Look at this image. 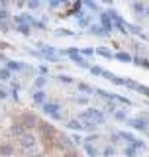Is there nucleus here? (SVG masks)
I'll list each match as a JSON object with an SVG mask.
<instances>
[{"label": "nucleus", "mask_w": 149, "mask_h": 157, "mask_svg": "<svg viewBox=\"0 0 149 157\" xmlns=\"http://www.w3.org/2000/svg\"><path fill=\"white\" fill-rule=\"evenodd\" d=\"M116 137H120V140H124V141H126L128 145L136 141V137H133V136L130 134V132H120V134H116Z\"/></svg>", "instance_id": "ddd939ff"}, {"label": "nucleus", "mask_w": 149, "mask_h": 157, "mask_svg": "<svg viewBox=\"0 0 149 157\" xmlns=\"http://www.w3.org/2000/svg\"><path fill=\"white\" fill-rule=\"evenodd\" d=\"M147 118H149V116H147Z\"/></svg>", "instance_id": "49530a36"}, {"label": "nucleus", "mask_w": 149, "mask_h": 157, "mask_svg": "<svg viewBox=\"0 0 149 157\" xmlns=\"http://www.w3.org/2000/svg\"><path fill=\"white\" fill-rule=\"evenodd\" d=\"M116 59H118V61H126V63H132L133 61V57L128 51H118L116 53Z\"/></svg>", "instance_id": "2eb2a0df"}, {"label": "nucleus", "mask_w": 149, "mask_h": 157, "mask_svg": "<svg viewBox=\"0 0 149 157\" xmlns=\"http://www.w3.org/2000/svg\"><path fill=\"white\" fill-rule=\"evenodd\" d=\"M133 12H136V14H143V12H145V6H143L141 2H136V4H133Z\"/></svg>", "instance_id": "c756f323"}, {"label": "nucleus", "mask_w": 149, "mask_h": 157, "mask_svg": "<svg viewBox=\"0 0 149 157\" xmlns=\"http://www.w3.org/2000/svg\"><path fill=\"white\" fill-rule=\"evenodd\" d=\"M130 126L133 128V130H141V132H145L147 130V116L145 118H132L130 120Z\"/></svg>", "instance_id": "0eeeda50"}, {"label": "nucleus", "mask_w": 149, "mask_h": 157, "mask_svg": "<svg viewBox=\"0 0 149 157\" xmlns=\"http://www.w3.org/2000/svg\"><path fill=\"white\" fill-rule=\"evenodd\" d=\"M78 120H81V122H92L94 126H102L104 122H106V116H104L100 110L88 108V110H84V112L78 114Z\"/></svg>", "instance_id": "f257e3e1"}, {"label": "nucleus", "mask_w": 149, "mask_h": 157, "mask_svg": "<svg viewBox=\"0 0 149 157\" xmlns=\"http://www.w3.org/2000/svg\"><path fill=\"white\" fill-rule=\"evenodd\" d=\"M114 118H116L118 122H126L128 112H126V110H116V112H114Z\"/></svg>", "instance_id": "393cba45"}, {"label": "nucleus", "mask_w": 149, "mask_h": 157, "mask_svg": "<svg viewBox=\"0 0 149 157\" xmlns=\"http://www.w3.org/2000/svg\"><path fill=\"white\" fill-rule=\"evenodd\" d=\"M6 69H10V71H22L24 65L20 61H6Z\"/></svg>", "instance_id": "f3484780"}, {"label": "nucleus", "mask_w": 149, "mask_h": 157, "mask_svg": "<svg viewBox=\"0 0 149 157\" xmlns=\"http://www.w3.org/2000/svg\"><path fill=\"white\" fill-rule=\"evenodd\" d=\"M100 22H102V28H104V32H106V33H112L114 32V24H112L110 16H108L106 12L100 14Z\"/></svg>", "instance_id": "6e6552de"}, {"label": "nucleus", "mask_w": 149, "mask_h": 157, "mask_svg": "<svg viewBox=\"0 0 149 157\" xmlns=\"http://www.w3.org/2000/svg\"><path fill=\"white\" fill-rule=\"evenodd\" d=\"M147 14H149V8H147Z\"/></svg>", "instance_id": "c03bdc74"}, {"label": "nucleus", "mask_w": 149, "mask_h": 157, "mask_svg": "<svg viewBox=\"0 0 149 157\" xmlns=\"http://www.w3.org/2000/svg\"><path fill=\"white\" fill-rule=\"evenodd\" d=\"M4 47H8V45H6V43H0V49H4Z\"/></svg>", "instance_id": "79ce46f5"}, {"label": "nucleus", "mask_w": 149, "mask_h": 157, "mask_svg": "<svg viewBox=\"0 0 149 157\" xmlns=\"http://www.w3.org/2000/svg\"><path fill=\"white\" fill-rule=\"evenodd\" d=\"M22 124L28 130V128H32L33 124H37V120H36V116H33V114H24L22 116Z\"/></svg>", "instance_id": "1a4fd4ad"}, {"label": "nucleus", "mask_w": 149, "mask_h": 157, "mask_svg": "<svg viewBox=\"0 0 149 157\" xmlns=\"http://www.w3.org/2000/svg\"><path fill=\"white\" fill-rule=\"evenodd\" d=\"M8 16H10V14H8V10H6V8H0V22H6Z\"/></svg>", "instance_id": "2f4dec72"}, {"label": "nucleus", "mask_w": 149, "mask_h": 157, "mask_svg": "<svg viewBox=\"0 0 149 157\" xmlns=\"http://www.w3.org/2000/svg\"><path fill=\"white\" fill-rule=\"evenodd\" d=\"M147 136H149V132H147Z\"/></svg>", "instance_id": "a18cd8bd"}, {"label": "nucleus", "mask_w": 149, "mask_h": 157, "mask_svg": "<svg viewBox=\"0 0 149 157\" xmlns=\"http://www.w3.org/2000/svg\"><path fill=\"white\" fill-rule=\"evenodd\" d=\"M84 149H86V153L90 155V157H96V155H98V149L90 144V141H86V144H84Z\"/></svg>", "instance_id": "aec40b11"}, {"label": "nucleus", "mask_w": 149, "mask_h": 157, "mask_svg": "<svg viewBox=\"0 0 149 157\" xmlns=\"http://www.w3.org/2000/svg\"><path fill=\"white\" fill-rule=\"evenodd\" d=\"M10 77H12V71L6 67H2L0 69V81H10Z\"/></svg>", "instance_id": "b1692460"}, {"label": "nucleus", "mask_w": 149, "mask_h": 157, "mask_svg": "<svg viewBox=\"0 0 149 157\" xmlns=\"http://www.w3.org/2000/svg\"><path fill=\"white\" fill-rule=\"evenodd\" d=\"M88 29H90V33H92V36H98V37L108 36V33L104 32V28H102V26H98V24H92V26H88Z\"/></svg>", "instance_id": "9d476101"}, {"label": "nucleus", "mask_w": 149, "mask_h": 157, "mask_svg": "<svg viewBox=\"0 0 149 157\" xmlns=\"http://www.w3.org/2000/svg\"><path fill=\"white\" fill-rule=\"evenodd\" d=\"M102 77L108 78V81H114V77H116V75H114V73H110V71H102Z\"/></svg>", "instance_id": "f704fd0d"}, {"label": "nucleus", "mask_w": 149, "mask_h": 157, "mask_svg": "<svg viewBox=\"0 0 149 157\" xmlns=\"http://www.w3.org/2000/svg\"><path fill=\"white\" fill-rule=\"evenodd\" d=\"M78 92H84V94H94V88L84 85V82H78Z\"/></svg>", "instance_id": "4be33fe9"}, {"label": "nucleus", "mask_w": 149, "mask_h": 157, "mask_svg": "<svg viewBox=\"0 0 149 157\" xmlns=\"http://www.w3.org/2000/svg\"><path fill=\"white\" fill-rule=\"evenodd\" d=\"M124 86H128V88H132V90H137V92H141V94L149 96V86H145V85H139V82L132 81V78H126V85H124Z\"/></svg>", "instance_id": "39448f33"}, {"label": "nucleus", "mask_w": 149, "mask_h": 157, "mask_svg": "<svg viewBox=\"0 0 149 157\" xmlns=\"http://www.w3.org/2000/svg\"><path fill=\"white\" fill-rule=\"evenodd\" d=\"M16 32H20L22 36H29V33H32V26H29L28 22H24V24H18V26H16Z\"/></svg>", "instance_id": "9b49d317"}, {"label": "nucleus", "mask_w": 149, "mask_h": 157, "mask_svg": "<svg viewBox=\"0 0 149 157\" xmlns=\"http://www.w3.org/2000/svg\"><path fill=\"white\" fill-rule=\"evenodd\" d=\"M36 145H37V137L32 134V132H24L22 136H20V147H22L24 151H32V149H36Z\"/></svg>", "instance_id": "f03ea898"}, {"label": "nucleus", "mask_w": 149, "mask_h": 157, "mask_svg": "<svg viewBox=\"0 0 149 157\" xmlns=\"http://www.w3.org/2000/svg\"><path fill=\"white\" fill-rule=\"evenodd\" d=\"M102 2H110V0H102Z\"/></svg>", "instance_id": "37998d69"}, {"label": "nucleus", "mask_w": 149, "mask_h": 157, "mask_svg": "<svg viewBox=\"0 0 149 157\" xmlns=\"http://www.w3.org/2000/svg\"><path fill=\"white\" fill-rule=\"evenodd\" d=\"M82 4H84L88 10H94V12H98V10H100V8H98V4L94 2V0H82Z\"/></svg>", "instance_id": "a878e982"}, {"label": "nucleus", "mask_w": 149, "mask_h": 157, "mask_svg": "<svg viewBox=\"0 0 149 157\" xmlns=\"http://www.w3.org/2000/svg\"><path fill=\"white\" fill-rule=\"evenodd\" d=\"M39 47H41L39 49V55L43 59H47V61H57V53L51 45H39Z\"/></svg>", "instance_id": "423d86ee"}, {"label": "nucleus", "mask_w": 149, "mask_h": 157, "mask_svg": "<svg viewBox=\"0 0 149 157\" xmlns=\"http://www.w3.org/2000/svg\"><path fill=\"white\" fill-rule=\"evenodd\" d=\"M104 155H106V157H112L114 155V147H106V149H104Z\"/></svg>", "instance_id": "c9c22d12"}, {"label": "nucleus", "mask_w": 149, "mask_h": 157, "mask_svg": "<svg viewBox=\"0 0 149 157\" xmlns=\"http://www.w3.org/2000/svg\"><path fill=\"white\" fill-rule=\"evenodd\" d=\"M33 102H36V104H45V92L43 90H36L33 92Z\"/></svg>", "instance_id": "4468645a"}, {"label": "nucleus", "mask_w": 149, "mask_h": 157, "mask_svg": "<svg viewBox=\"0 0 149 157\" xmlns=\"http://www.w3.org/2000/svg\"><path fill=\"white\" fill-rule=\"evenodd\" d=\"M45 82H47V78L43 77V75H41V77H37V81H36V88H37V90H41V88L45 86Z\"/></svg>", "instance_id": "cd10ccee"}, {"label": "nucleus", "mask_w": 149, "mask_h": 157, "mask_svg": "<svg viewBox=\"0 0 149 157\" xmlns=\"http://www.w3.org/2000/svg\"><path fill=\"white\" fill-rule=\"evenodd\" d=\"M88 71H90L92 75H96V77H102V71H104V69H102V67H96V65H92V67H88Z\"/></svg>", "instance_id": "c85d7f7f"}, {"label": "nucleus", "mask_w": 149, "mask_h": 157, "mask_svg": "<svg viewBox=\"0 0 149 157\" xmlns=\"http://www.w3.org/2000/svg\"><path fill=\"white\" fill-rule=\"evenodd\" d=\"M137 151H139V149H137V147H133V145L130 144V145H126L124 153H126V157H136V155H137Z\"/></svg>", "instance_id": "412c9836"}, {"label": "nucleus", "mask_w": 149, "mask_h": 157, "mask_svg": "<svg viewBox=\"0 0 149 157\" xmlns=\"http://www.w3.org/2000/svg\"><path fill=\"white\" fill-rule=\"evenodd\" d=\"M59 81L65 82V85H69V82H73V78L69 77V75H59Z\"/></svg>", "instance_id": "72a5a7b5"}, {"label": "nucleus", "mask_w": 149, "mask_h": 157, "mask_svg": "<svg viewBox=\"0 0 149 157\" xmlns=\"http://www.w3.org/2000/svg\"><path fill=\"white\" fill-rule=\"evenodd\" d=\"M65 55H69V57H71L73 59V61L74 63H77V65L78 67H84V69H88V67H90V65H88V61H86V59H84L82 55H81V53H78V49H67V51H65Z\"/></svg>", "instance_id": "20e7f679"}, {"label": "nucleus", "mask_w": 149, "mask_h": 157, "mask_svg": "<svg viewBox=\"0 0 149 157\" xmlns=\"http://www.w3.org/2000/svg\"><path fill=\"white\" fill-rule=\"evenodd\" d=\"M77 102H78V104H86V98L81 96V98H77Z\"/></svg>", "instance_id": "a19ab883"}, {"label": "nucleus", "mask_w": 149, "mask_h": 157, "mask_svg": "<svg viewBox=\"0 0 149 157\" xmlns=\"http://www.w3.org/2000/svg\"><path fill=\"white\" fill-rule=\"evenodd\" d=\"M78 53H81L82 57H90V55H94V49H81Z\"/></svg>", "instance_id": "473e14b6"}, {"label": "nucleus", "mask_w": 149, "mask_h": 157, "mask_svg": "<svg viewBox=\"0 0 149 157\" xmlns=\"http://www.w3.org/2000/svg\"><path fill=\"white\" fill-rule=\"evenodd\" d=\"M41 108H43V112H45L47 116H51V118H53V120H61V118H63V114L59 112L61 108H59L57 102H45V104H43Z\"/></svg>", "instance_id": "7ed1b4c3"}, {"label": "nucleus", "mask_w": 149, "mask_h": 157, "mask_svg": "<svg viewBox=\"0 0 149 157\" xmlns=\"http://www.w3.org/2000/svg\"><path fill=\"white\" fill-rule=\"evenodd\" d=\"M28 8L29 10H37L39 8V0H28Z\"/></svg>", "instance_id": "7c9ffc66"}, {"label": "nucleus", "mask_w": 149, "mask_h": 157, "mask_svg": "<svg viewBox=\"0 0 149 157\" xmlns=\"http://www.w3.org/2000/svg\"><path fill=\"white\" fill-rule=\"evenodd\" d=\"M73 141H74V144H81L82 137H81V136H74V137H73Z\"/></svg>", "instance_id": "ea45409f"}, {"label": "nucleus", "mask_w": 149, "mask_h": 157, "mask_svg": "<svg viewBox=\"0 0 149 157\" xmlns=\"http://www.w3.org/2000/svg\"><path fill=\"white\" fill-rule=\"evenodd\" d=\"M39 128H41V132L45 136H55V128H53L51 124H39Z\"/></svg>", "instance_id": "a211bd4d"}, {"label": "nucleus", "mask_w": 149, "mask_h": 157, "mask_svg": "<svg viewBox=\"0 0 149 157\" xmlns=\"http://www.w3.org/2000/svg\"><path fill=\"white\" fill-rule=\"evenodd\" d=\"M57 36H73V32H69V29H59Z\"/></svg>", "instance_id": "e433bc0d"}, {"label": "nucleus", "mask_w": 149, "mask_h": 157, "mask_svg": "<svg viewBox=\"0 0 149 157\" xmlns=\"http://www.w3.org/2000/svg\"><path fill=\"white\" fill-rule=\"evenodd\" d=\"M45 2H49V6H51V8H57L59 4H61L59 0H45Z\"/></svg>", "instance_id": "4c0bfd02"}, {"label": "nucleus", "mask_w": 149, "mask_h": 157, "mask_svg": "<svg viewBox=\"0 0 149 157\" xmlns=\"http://www.w3.org/2000/svg\"><path fill=\"white\" fill-rule=\"evenodd\" d=\"M24 132H28V130H26V128H24V124H22V122H16V124L12 126V134H16L18 137L22 136Z\"/></svg>", "instance_id": "dca6fc26"}, {"label": "nucleus", "mask_w": 149, "mask_h": 157, "mask_svg": "<svg viewBox=\"0 0 149 157\" xmlns=\"http://www.w3.org/2000/svg\"><path fill=\"white\" fill-rule=\"evenodd\" d=\"M67 126L71 128V130H78V132H82V130H84V124H82L81 120H71Z\"/></svg>", "instance_id": "6ab92c4d"}, {"label": "nucleus", "mask_w": 149, "mask_h": 157, "mask_svg": "<svg viewBox=\"0 0 149 157\" xmlns=\"http://www.w3.org/2000/svg\"><path fill=\"white\" fill-rule=\"evenodd\" d=\"M96 53H98V55H102V57H106V59H112V57H114L112 51H108V49H104V47H98Z\"/></svg>", "instance_id": "bb28decb"}, {"label": "nucleus", "mask_w": 149, "mask_h": 157, "mask_svg": "<svg viewBox=\"0 0 149 157\" xmlns=\"http://www.w3.org/2000/svg\"><path fill=\"white\" fill-rule=\"evenodd\" d=\"M12 153H14V147L10 144H2V145H0V157H10Z\"/></svg>", "instance_id": "f8f14e48"}, {"label": "nucleus", "mask_w": 149, "mask_h": 157, "mask_svg": "<svg viewBox=\"0 0 149 157\" xmlns=\"http://www.w3.org/2000/svg\"><path fill=\"white\" fill-rule=\"evenodd\" d=\"M4 98H8V92H6V90H2V88H0V100H4Z\"/></svg>", "instance_id": "58836bf2"}, {"label": "nucleus", "mask_w": 149, "mask_h": 157, "mask_svg": "<svg viewBox=\"0 0 149 157\" xmlns=\"http://www.w3.org/2000/svg\"><path fill=\"white\" fill-rule=\"evenodd\" d=\"M77 24H78V26H88V24H90V20H88V16H84V14L82 12H78V18H77Z\"/></svg>", "instance_id": "5701e85b"}]
</instances>
